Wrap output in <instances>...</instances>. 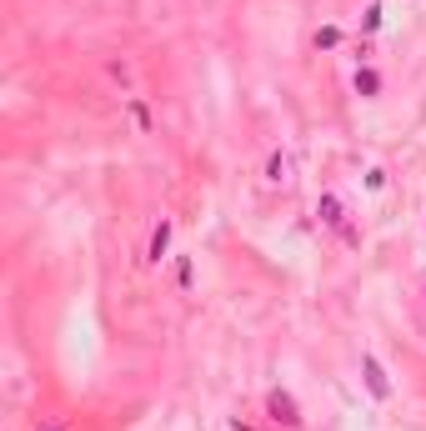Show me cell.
Wrapping results in <instances>:
<instances>
[{
	"instance_id": "cell-1",
	"label": "cell",
	"mask_w": 426,
	"mask_h": 431,
	"mask_svg": "<svg viewBox=\"0 0 426 431\" xmlns=\"http://www.w3.org/2000/svg\"><path fill=\"white\" fill-rule=\"evenodd\" d=\"M266 412H271V421H281V426H301V412H296L291 392H271L266 396Z\"/></svg>"
},
{
	"instance_id": "cell-6",
	"label": "cell",
	"mask_w": 426,
	"mask_h": 431,
	"mask_svg": "<svg viewBox=\"0 0 426 431\" xmlns=\"http://www.w3.org/2000/svg\"><path fill=\"white\" fill-rule=\"evenodd\" d=\"M376 91H381V76H376L371 66H361V71H356V96H376Z\"/></svg>"
},
{
	"instance_id": "cell-2",
	"label": "cell",
	"mask_w": 426,
	"mask_h": 431,
	"mask_svg": "<svg viewBox=\"0 0 426 431\" xmlns=\"http://www.w3.org/2000/svg\"><path fill=\"white\" fill-rule=\"evenodd\" d=\"M361 376H366V386H371V396L376 401H387L391 396V381H387V371H381V361L366 351V356H361Z\"/></svg>"
},
{
	"instance_id": "cell-7",
	"label": "cell",
	"mask_w": 426,
	"mask_h": 431,
	"mask_svg": "<svg viewBox=\"0 0 426 431\" xmlns=\"http://www.w3.org/2000/svg\"><path fill=\"white\" fill-rule=\"evenodd\" d=\"M316 46H321V51L341 46V30H336V26H321V30H316Z\"/></svg>"
},
{
	"instance_id": "cell-8",
	"label": "cell",
	"mask_w": 426,
	"mask_h": 431,
	"mask_svg": "<svg viewBox=\"0 0 426 431\" xmlns=\"http://www.w3.org/2000/svg\"><path fill=\"white\" fill-rule=\"evenodd\" d=\"M40 431H60V426H40Z\"/></svg>"
},
{
	"instance_id": "cell-3",
	"label": "cell",
	"mask_w": 426,
	"mask_h": 431,
	"mask_svg": "<svg viewBox=\"0 0 426 431\" xmlns=\"http://www.w3.org/2000/svg\"><path fill=\"white\" fill-rule=\"evenodd\" d=\"M316 216H321V221H326V226H341V221H346V206H341V201L331 196V191H326V196H321V201H316Z\"/></svg>"
},
{
	"instance_id": "cell-4",
	"label": "cell",
	"mask_w": 426,
	"mask_h": 431,
	"mask_svg": "<svg viewBox=\"0 0 426 431\" xmlns=\"http://www.w3.org/2000/svg\"><path fill=\"white\" fill-rule=\"evenodd\" d=\"M166 251H170V221H161V226L151 231V251H145V256H151V261L161 266V261H166Z\"/></svg>"
},
{
	"instance_id": "cell-5",
	"label": "cell",
	"mask_w": 426,
	"mask_h": 431,
	"mask_svg": "<svg viewBox=\"0 0 426 431\" xmlns=\"http://www.w3.org/2000/svg\"><path fill=\"white\" fill-rule=\"evenodd\" d=\"M291 176V161H286V150H276V156L266 161V181H276V186H281Z\"/></svg>"
}]
</instances>
